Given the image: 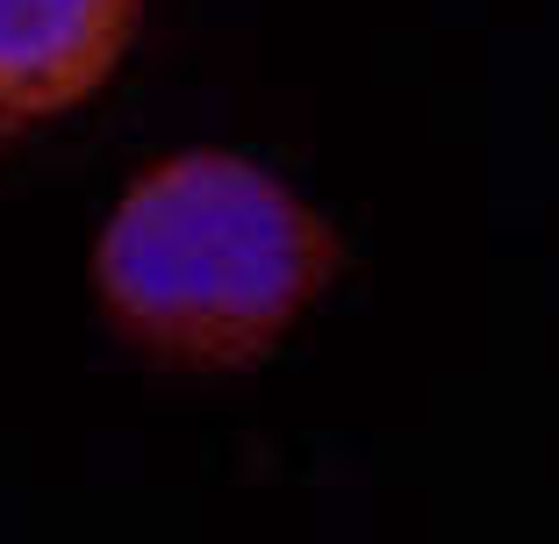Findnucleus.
I'll use <instances>...</instances> for the list:
<instances>
[{
    "label": "nucleus",
    "mask_w": 559,
    "mask_h": 544,
    "mask_svg": "<svg viewBox=\"0 0 559 544\" xmlns=\"http://www.w3.org/2000/svg\"><path fill=\"white\" fill-rule=\"evenodd\" d=\"M337 237L245 158L151 166L94 244V294L136 351L237 373L301 323L337 273Z\"/></svg>",
    "instance_id": "obj_1"
},
{
    "label": "nucleus",
    "mask_w": 559,
    "mask_h": 544,
    "mask_svg": "<svg viewBox=\"0 0 559 544\" xmlns=\"http://www.w3.org/2000/svg\"><path fill=\"white\" fill-rule=\"evenodd\" d=\"M136 36V0H0V144L72 116Z\"/></svg>",
    "instance_id": "obj_2"
}]
</instances>
